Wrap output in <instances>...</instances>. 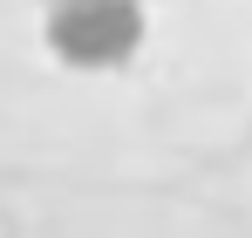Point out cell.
<instances>
[{
  "label": "cell",
  "mask_w": 252,
  "mask_h": 238,
  "mask_svg": "<svg viewBox=\"0 0 252 238\" xmlns=\"http://www.w3.org/2000/svg\"><path fill=\"white\" fill-rule=\"evenodd\" d=\"M41 41L62 68L102 75L143 48V7L136 0H55L41 21Z\"/></svg>",
  "instance_id": "1"
}]
</instances>
